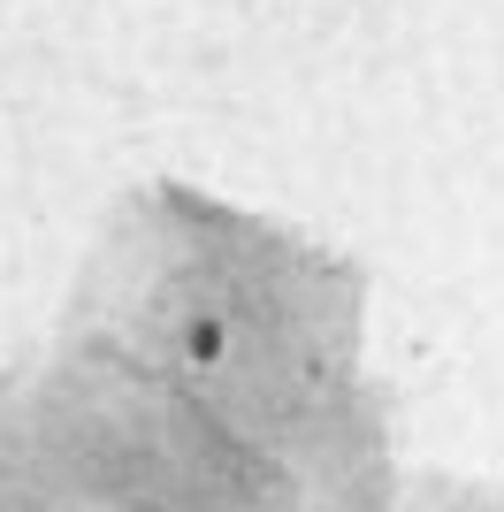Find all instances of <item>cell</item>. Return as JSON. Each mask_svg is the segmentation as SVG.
I'll return each instance as SVG.
<instances>
[{
    "instance_id": "obj_1",
    "label": "cell",
    "mask_w": 504,
    "mask_h": 512,
    "mask_svg": "<svg viewBox=\"0 0 504 512\" xmlns=\"http://www.w3.org/2000/svg\"><path fill=\"white\" fill-rule=\"evenodd\" d=\"M222 344H230V329H222L214 314H199V321L184 329V352H191L199 367H214V360H222Z\"/></svg>"
}]
</instances>
